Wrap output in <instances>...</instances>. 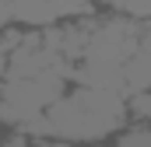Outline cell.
<instances>
[{"label": "cell", "instance_id": "277c9868", "mask_svg": "<svg viewBox=\"0 0 151 147\" xmlns=\"http://www.w3.org/2000/svg\"><path fill=\"white\" fill-rule=\"evenodd\" d=\"M116 147H151V133L148 130H134V133H127Z\"/></svg>", "mask_w": 151, "mask_h": 147}, {"label": "cell", "instance_id": "6da1fadb", "mask_svg": "<svg viewBox=\"0 0 151 147\" xmlns=\"http://www.w3.org/2000/svg\"><path fill=\"white\" fill-rule=\"evenodd\" d=\"M91 7V0H4V21L53 25L60 18H77Z\"/></svg>", "mask_w": 151, "mask_h": 147}, {"label": "cell", "instance_id": "5b68a950", "mask_svg": "<svg viewBox=\"0 0 151 147\" xmlns=\"http://www.w3.org/2000/svg\"><path fill=\"white\" fill-rule=\"evenodd\" d=\"M46 147H74V144H70V140H60V137H56L53 144H46Z\"/></svg>", "mask_w": 151, "mask_h": 147}, {"label": "cell", "instance_id": "3957f363", "mask_svg": "<svg viewBox=\"0 0 151 147\" xmlns=\"http://www.w3.org/2000/svg\"><path fill=\"white\" fill-rule=\"evenodd\" d=\"M130 109H134V116H141V119H151V91H148V88L134 95V102H130Z\"/></svg>", "mask_w": 151, "mask_h": 147}, {"label": "cell", "instance_id": "7a4b0ae2", "mask_svg": "<svg viewBox=\"0 0 151 147\" xmlns=\"http://www.w3.org/2000/svg\"><path fill=\"white\" fill-rule=\"evenodd\" d=\"M99 4H109V7L127 11L134 18H151V0H99Z\"/></svg>", "mask_w": 151, "mask_h": 147}]
</instances>
